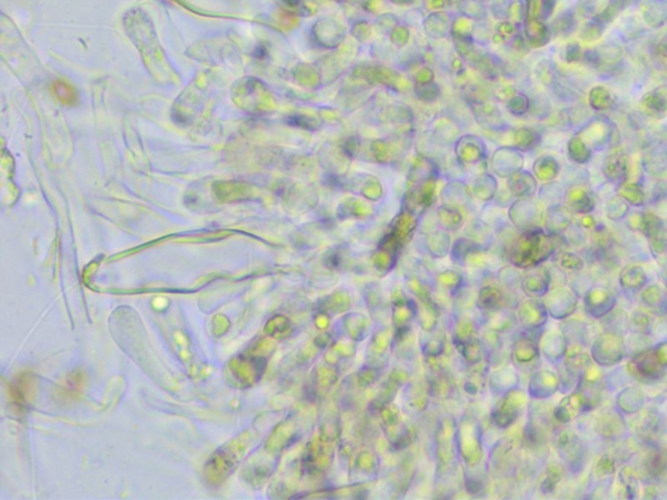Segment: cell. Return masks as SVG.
<instances>
[{"label":"cell","mask_w":667,"mask_h":500,"mask_svg":"<svg viewBox=\"0 0 667 500\" xmlns=\"http://www.w3.org/2000/svg\"><path fill=\"white\" fill-rule=\"evenodd\" d=\"M606 29V24L602 20H599L597 16H593L592 20L588 21L581 31V38L588 42L597 40L602 37L604 31Z\"/></svg>","instance_id":"f35d334b"},{"label":"cell","mask_w":667,"mask_h":500,"mask_svg":"<svg viewBox=\"0 0 667 500\" xmlns=\"http://www.w3.org/2000/svg\"><path fill=\"white\" fill-rule=\"evenodd\" d=\"M394 338L395 335L390 329H381L373 334L367 352L368 365L381 369L388 364Z\"/></svg>","instance_id":"5b68a950"},{"label":"cell","mask_w":667,"mask_h":500,"mask_svg":"<svg viewBox=\"0 0 667 500\" xmlns=\"http://www.w3.org/2000/svg\"><path fill=\"white\" fill-rule=\"evenodd\" d=\"M342 322L347 338L356 343L364 341L368 336L371 327L370 320L362 314H348Z\"/></svg>","instance_id":"9a60e30c"},{"label":"cell","mask_w":667,"mask_h":500,"mask_svg":"<svg viewBox=\"0 0 667 500\" xmlns=\"http://www.w3.org/2000/svg\"><path fill=\"white\" fill-rule=\"evenodd\" d=\"M379 370H381V369H377V368L370 366V365L367 364V365L359 371V375H358L360 386L365 389V387L371 386L373 383H376V380H378Z\"/></svg>","instance_id":"bcb514c9"},{"label":"cell","mask_w":667,"mask_h":500,"mask_svg":"<svg viewBox=\"0 0 667 500\" xmlns=\"http://www.w3.org/2000/svg\"><path fill=\"white\" fill-rule=\"evenodd\" d=\"M560 263H562V266H563L565 269H567V270H580V269H583V266H584L581 258H578L576 254L568 253V251L563 253V254L560 256Z\"/></svg>","instance_id":"681fc988"},{"label":"cell","mask_w":667,"mask_h":500,"mask_svg":"<svg viewBox=\"0 0 667 500\" xmlns=\"http://www.w3.org/2000/svg\"><path fill=\"white\" fill-rule=\"evenodd\" d=\"M430 338L424 344V350L429 357H437L445 350V336L440 334H436L434 330L429 332Z\"/></svg>","instance_id":"7bdbcfd3"},{"label":"cell","mask_w":667,"mask_h":500,"mask_svg":"<svg viewBox=\"0 0 667 500\" xmlns=\"http://www.w3.org/2000/svg\"><path fill=\"white\" fill-rule=\"evenodd\" d=\"M666 94L667 93L662 91V88L657 89V91H650V93H647V95H644V98L641 100V104L644 106V109L649 114L662 115L664 112L667 111Z\"/></svg>","instance_id":"f1b7e54d"},{"label":"cell","mask_w":667,"mask_h":500,"mask_svg":"<svg viewBox=\"0 0 667 500\" xmlns=\"http://www.w3.org/2000/svg\"><path fill=\"white\" fill-rule=\"evenodd\" d=\"M367 300H368L369 309L376 311V308H381L383 304V297L382 293L379 292L377 286H369L367 290Z\"/></svg>","instance_id":"f907efd6"},{"label":"cell","mask_w":667,"mask_h":500,"mask_svg":"<svg viewBox=\"0 0 667 500\" xmlns=\"http://www.w3.org/2000/svg\"><path fill=\"white\" fill-rule=\"evenodd\" d=\"M355 343L356 341H351V339L332 341L331 345L328 348L326 354H325V361L330 365L338 366L342 361L349 360V359L355 357V353H356V344Z\"/></svg>","instance_id":"d6986e66"},{"label":"cell","mask_w":667,"mask_h":500,"mask_svg":"<svg viewBox=\"0 0 667 500\" xmlns=\"http://www.w3.org/2000/svg\"><path fill=\"white\" fill-rule=\"evenodd\" d=\"M549 311L555 318H565L569 315L576 308V299L569 293V290H557L548 302Z\"/></svg>","instance_id":"ac0fdd59"},{"label":"cell","mask_w":667,"mask_h":500,"mask_svg":"<svg viewBox=\"0 0 667 500\" xmlns=\"http://www.w3.org/2000/svg\"><path fill=\"white\" fill-rule=\"evenodd\" d=\"M615 98L613 93L604 88V86H596L590 91L589 94V104L593 110L605 111L611 109L614 106Z\"/></svg>","instance_id":"f546056e"},{"label":"cell","mask_w":667,"mask_h":500,"mask_svg":"<svg viewBox=\"0 0 667 500\" xmlns=\"http://www.w3.org/2000/svg\"><path fill=\"white\" fill-rule=\"evenodd\" d=\"M351 296L346 290H335L329 296L323 297L319 304V311H323L329 315H337L349 311Z\"/></svg>","instance_id":"7402d4cb"},{"label":"cell","mask_w":667,"mask_h":500,"mask_svg":"<svg viewBox=\"0 0 667 500\" xmlns=\"http://www.w3.org/2000/svg\"><path fill=\"white\" fill-rule=\"evenodd\" d=\"M379 461L377 455L371 451H361L353 462L352 473L361 477H371L378 471Z\"/></svg>","instance_id":"d4e9b609"},{"label":"cell","mask_w":667,"mask_h":500,"mask_svg":"<svg viewBox=\"0 0 667 500\" xmlns=\"http://www.w3.org/2000/svg\"><path fill=\"white\" fill-rule=\"evenodd\" d=\"M438 284L442 290H447L448 293H454L455 290H458L461 287L463 278H461L460 274L447 271V272L439 275Z\"/></svg>","instance_id":"ee69618b"},{"label":"cell","mask_w":667,"mask_h":500,"mask_svg":"<svg viewBox=\"0 0 667 500\" xmlns=\"http://www.w3.org/2000/svg\"><path fill=\"white\" fill-rule=\"evenodd\" d=\"M337 1H347V0H337Z\"/></svg>","instance_id":"91938a15"},{"label":"cell","mask_w":667,"mask_h":500,"mask_svg":"<svg viewBox=\"0 0 667 500\" xmlns=\"http://www.w3.org/2000/svg\"><path fill=\"white\" fill-rule=\"evenodd\" d=\"M628 6L627 0H610L605 10H602L599 15H596L599 20L604 21L606 25L608 22L617 19L618 15L624 10Z\"/></svg>","instance_id":"60d3db41"},{"label":"cell","mask_w":667,"mask_h":500,"mask_svg":"<svg viewBox=\"0 0 667 500\" xmlns=\"http://www.w3.org/2000/svg\"><path fill=\"white\" fill-rule=\"evenodd\" d=\"M526 398L523 392L511 390L500 396L497 405L494 407L491 417L499 429H507L515 421L518 420L521 410L524 408Z\"/></svg>","instance_id":"3957f363"},{"label":"cell","mask_w":667,"mask_h":500,"mask_svg":"<svg viewBox=\"0 0 667 500\" xmlns=\"http://www.w3.org/2000/svg\"><path fill=\"white\" fill-rule=\"evenodd\" d=\"M644 169L650 175H659L667 170L666 145H654L645 153Z\"/></svg>","instance_id":"44dd1931"},{"label":"cell","mask_w":667,"mask_h":500,"mask_svg":"<svg viewBox=\"0 0 667 500\" xmlns=\"http://www.w3.org/2000/svg\"><path fill=\"white\" fill-rule=\"evenodd\" d=\"M571 210L580 214H588L595 209V201L585 190L575 189L569 197Z\"/></svg>","instance_id":"d590c367"},{"label":"cell","mask_w":667,"mask_h":500,"mask_svg":"<svg viewBox=\"0 0 667 500\" xmlns=\"http://www.w3.org/2000/svg\"><path fill=\"white\" fill-rule=\"evenodd\" d=\"M330 320H331V315L323 311H319L316 315V326L319 330L326 331L330 327Z\"/></svg>","instance_id":"11a10c76"},{"label":"cell","mask_w":667,"mask_h":500,"mask_svg":"<svg viewBox=\"0 0 667 500\" xmlns=\"http://www.w3.org/2000/svg\"><path fill=\"white\" fill-rule=\"evenodd\" d=\"M615 128L613 124L605 121H596L589 124L585 130H583V140L589 142L592 148L601 149L605 145L614 142Z\"/></svg>","instance_id":"7c38bea8"},{"label":"cell","mask_w":667,"mask_h":500,"mask_svg":"<svg viewBox=\"0 0 667 500\" xmlns=\"http://www.w3.org/2000/svg\"><path fill=\"white\" fill-rule=\"evenodd\" d=\"M340 434V426H339L338 414L334 413V410L330 409L323 414V423L321 428V437L323 439L334 442L338 439Z\"/></svg>","instance_id":"8d00e7d4"},{"label":"cell","mask_w":667,"mask_h":500,"mask_svg":"<svg viewBox=\"0 0 667 500\" xmlns=\"http://www.w3.org/2000/svg\"><path fill=\"white\" fill-rule=\"evenodd\" d=\"M526 34L530 40V43L536 46H542L548 43L550 40L551 31L544 24V21H541V19L528 17L526 22Z\"/></svg>","instance_id":"4316f807"},{"label":"cell","mask_w":667,"mask_h":500,"mask_svg":"<svg viewBox=\"0 0 667 500\" xmlns=\"http://www.w3.org/2000/svg\"><path fill=\"white\" fill-rule=\"evenodd\" d=\"M417 306L413 301L408 300L401 293L395 295L391 308V320L395 331L398 332L409 329V323L417 315Z\"/></svg>","instance_id":"9c48e42d"},{"label":"cell","mask_w":667,"mask_h":500,"mask_svg":"<svg viewBox=\"0 0 667 500\" xmlns=\"http://www.w3.org/2000/svg\"><path fill=\"white\" fill-rule=\"evenodd\" d=\"M620 196L627 202H629L631 205H635V206H643L645 203L644 190L641 189L636 184L624 185L620 190Z\"/></svg>","instance_id":"b9f144b4"},{"label":"cell","mask_w":667,"mask_h":500,"mask_svg":"<svg viewBox=\"0 0 667 500\" xmlns=\"http://www.w3.org/2000/svg\"><path fill=\"white\" fill-rule=\"evenodd\" d=\"M627 154L622 149L610 153L604 162V175L613 184H622L627 179Z\"/></svg>","instance_id":"30bf717a"},{"label":"cell","mask_w":667,"mask_h":500,"mask_svg":"<svg viewBox=\"0 0 667 500\" xmlns=\"http://www.w3.org/2000/svg\"><path fill=\"white\" fill-rule=\"evenodd\" d=\"M503 295L494 286H486L480 290L477 297V306L481 311L493 313L502 308Z\"/></svg>","instance_id":"484cf974"},{"label":"cell","mask_w":667,"mask_h":500,"mask_svg":"<svg viewBox=\"0 0 667 500\" xmlns=\"http://www.w3.org/2000/svg\"><path fill=\"white\" fill-rule=\"evenodd\" d=\"M631 365L635 368L638 377L644 378H656L664 366L656 350H645L640 353Z\"/></svg>","instance_id":"5bb4252c"},{"label":"cell","mask_w":667,"mask_h":500,"mask_svg":"<svg viewBox=\"0 0 667 500\" xmlns=\"http://www.w3.org/2000/svg\"><path fill=\"white\" fill-rule=\"evenodd\" d=\"M618 399V404L626 413H634L643 404V393L638 389H627L623 391Z\"/></svg>","instance_id":"74e56055"},{"label":"cell","mask_w":667,"mask_h":500,"mask_svg":"<svg viewBox=\"0 0 667 500\" xmlns=\"http://www.w3.org/2000/svg\"><path fill=\"white\" fill-rule=\"evenodd\" d=\"M644 20L650 28L667 25V0H647L644 6Z\"/></svg>","instance_id":"ffe728a7"},{"label":"cell","mask_w":667,"mask_h":500,"mask_svg":"<svg viewBox=\"0 0 667 500\" xmlns=\"http://www.w3.org/2000/svg\"><path fill=\"white\" fill-rule=\"evenodd\" d=\"M584 407H585V403L583 400L581 395H571L560 401L557 409L554 410V416L559 422H569L584 409Z\"/></svg>","instance_id":"603a6c76"},{"label":"cell","mask_w":667,"mask_h":500,"mask_svg":"<svg viewBox=\"0 0 667 500\" xmlns=\"http://www.w3.org/2000/svg\"><path fill=\"white\" fill-rule=\"evenodd\" d=\"M614 306V297L608 290L604 288H593L589 290L585 297V309L596 318L605 315Z\"/></svg>","instance_id":"4fadbf2b"},{"label":"cell","mask_w":667,"mask_h":500,"mask_svg":"<svg viewBox=\"0 0 667 500\" xmlns=\"http://www.w3.org/2000/svg\"><path fill=\"white\" fill-rule=\"evenodd\" d=\"M390 1H392L395 4H408L412 0H390Z\"/></svg>","instance_id":"6f0895ef"},{"label":"cell","mask_w":667,"mask_h":500,"mask_svg":"<svg viewBox=\"0 0 667 500\" xmlns=\"http://www.w3.org/2000/svg\"><path fill=\"white\" fill-rule=\"evenodd\" d=\"M571 224V211L562 206H554L549 211L548 226L550 231H565Z\"/></svg>","instance_id":"836d02e7"},{"label":"cell","mask_w":667,"mask_h":500,"mask_svg":"<svg viewBox=\"0 0 667 500\" xmlns=\"http://www.w3.org/2000/svg\"><path fill=\"white\" fill-rule=\"evenodd\" d=\"M550 276L546 270H537L530 272L523 281V290L530 296H542L549 290Z\"/></svg>","instance_id":"cb8c5ba5"},{"label":"cell","mask_w":667,"mask_h":500,"mask_svg":"<svg viewBox=\"0 0 667 500\" xmlns=\"http://www.w3.org/2000/svg\"><path fill=\"white\" fill-rule=\"evenodd\" d=\"M529 111L533 114V116L536 118H539V119H544L549 116L550 111H551V107H550V102H549L548 98L542 97V95H538L535 100L530 102V106H529Z\"/></svg>","instance_id":"f6af8a7d"},{"label":"cell","mask_w":667,"mask_h":500,"mask_svg":"<svg viewBox=\"0 0 667 500\" xmlns=\"http://www.w3.org/2000/svg\"><path fill=\"white\" fill-rule=\"evenodd\" d=\"M578 21L575 17V13L571 10H566L560 13L555 20L553 21L551 25V33H555L559 36H569L572 31L576 29Z\"/></svg>","instance_id":"e575fe53"},{"label":"cell","mask_w":667,"mask_h":500,"mask_svg":"<svg viewBox=\"0 0 667 500\" xmlns=\"http://www.w3.org/2000/svg\"><path fill=\"white\" fill-rule=\"evenodd\" d=\"M562 476V470L558 467V465H553L551 468H549L548 473H546V478L544 480V483H542V489L544 491H553L555 485L559 482V478Z\"/></svg>","instance_id":"c3c4849f"},{"label":"cell","mask_w":667,"mask_h":500,"mask_svg":"<svg viewBox=\"0 0 667 500\" xmlns=\"http://www.w3.org/2000/svg\"><path fill=\"white\" fill-rule=\"evenodd\" d=\"M546 315H548V308L541 301H526L519 308V320L529 330H536L537 327L542 326L546 320Z\"/></svg>","instance_id":"8fae6325"},{"label":"cell","mask_w":667,"mask_h":500,"mask_svg":"<svg viewBox=\"0 0 667 500\" xmlns=\"http://www.w3.org/2000/svg\"><path fill=\"white\" fill-rule=\"evenodd\" d=\"M339 378V369L338 366H334V365H330V364H323V366H319L316 370V378H314V383H316V387L319 389V390H323V392L329 391L332 384L337 383V380Z\"/></svg>","instance_id":"83f0119b"},{"label":"cell","mask_w":667,"mask_h":500,"mask_svg":"<svg viewBox=\"0 0 667 500\" xmlns=\"http://www.w3.org/2000/svg\"><path fill=\"white\" fill-rule=\"evenodd\" d=\"M647 281V275L638 266H628L620 274V283L627 290H638Z\"/></svg>","instance_id":"1f68e13d"},{"label":"cell","mask_w":667,"mask_h":500,"mask_svg":"<svg viewBox=\"0 0 667 500\" xmlns=\"http://www.w3.org/2000/svg\"><path fill=\"white\" fill-rule=\"evenodd\" d=\"M286 4H289V7H298L301 3V0H283Z\"/></svg>","instance_id":"9f6ffc18"},{"label":"cell","mask_w":667,"mask_h":500,"mask_svg":"<svg viewBox=\"0 0 667 500\" xmlns=\"http://www.w3.org/2000/svg\"><path fill=\"white\" fill-rule=\"evenodd\" d=\"M653 52L656 55V61L667 68V40H659Z\"/></svg>","instance_id":"db71d44e"},{"label":"cell","mask_w":667,"mask_h":500,"mask_svg":"<svg viewBox=\"0 0 667 500\" xmlns=\"http://www.w3.org/2000/svg\"><path fill=\"white\" fill-rule=\"evenodd\" d=\"M415 91L418 98L424 102H434L438 100L439 94H440V91L436 84H429V85L422 84L420 88L416 86Z\"/></svg>","instance_id":"7dc6e473"},{"label":"cell","mask_w":667,"mask_h":500,"mask_svg":"<svg viewBox=\"0 0 667 500\" xmlns=\"http://www.w3.org/2000/svg\"><path fill=\"white\" fill-rule=\"evenodd\" d=\"M457 431L451 420L440 421L436 447H437V460H438L439 470H447L454 464L455 456V440Z\"/></svg>","instance_id":"277c9868"},{"label":"cell","mask_w":667,"mask_h":500,"mask_svg":"<svg viewBox=\"0 0 667 500\" xmlns=\"http://www.w3.org/2000/svg\"><path fill=\"white\" fill-rule=\"evenodd\" d=\"M568 155L578 164H585L592 158V149L581 137H574L568 142Z\"/></svg>","instance_id":"d6a6232c"},{"label":"cell","mask_w":667,"mask_h":500,"mask_svg":"<svg viewBox=\"0 0 667 500\" xmlns=\"http://www.w3.org/2000/svg\"><path fill=\"white\" fill-rule=\"evenodd\" d=\"M554 248L553 237L546 236L541 228H529L515 242L509 260L519 267H533L549 258Z\"/></svg>","instance_id":"6da1fadb"},{"label":"cell","mask_w":667,"mask_h":500,"mask_svg":"<svg viewBox=\"0 0 667 500\" xmlns=\"http://www.w3.org/2000/svg\"><path fill=\"white\" fill-rule=\"evenodd\" d=\"M622 59V51L615 45H604L593 50L584 51L583 61L588 67L598 70H614Z\"/></svg>","instance_id":"8992f818"},{"label":"cell","mask_w":667,"mask_h":500,"mask_svg":"<svg viewBox=\"0 0 667 500\" xmlns=\"http://www.w3.org/2000/svg\"><path fill=\"white\" fill-rule=\"evenodd\" d=\"M398 17L395 15H391V13H385L379 17L377 20V25L379 26V29H385L386 25H389L390 31H394L398 25Z\"/></svg>","instance_id":"f5cc1de1"},{"label":"cell","mask_w":667,"mask_h":500,"mask_svg":"<svg viewBox=\"0 0 667 500\" xmlns=\"http://www.w3.org/2000/svg\"><path fill=\"white\" fill-rule=\"evenodd\" d=\"M559 380L554 373L542 370L537 373L533 380H530L529 391L535 398H549L558 389Z\"/></svg>","instance_id":"e0dca14e"},{"label":"cell","mask_w":667,"mask_h":500,"mask_svg":"<svg viewBox=\"0 0 667 500\" xmlns=\"http://www.w3.org/2000/svg\"><path fill=\"white\" fill-rule=\"evenodd\" d=\"M480 365L481 364L475 365L464 382V389L469 395H480L486 387V371Z\"/></svg>","instance_id":"4dcf8cb0"},{"label":"cell","mask_w":667,"mask_h":500,"mask_svg":"<svg viewBox=\"0 0 667 500\" xmlns=\"http://www.w3.org/2000/svg\"><path fill=\"white\" fill-rule=\"evenodd\" d=\"M583 54H584V51H583L578 42H572V43L567 45V47H566L565 61L567 63H578V61H583Z\"/></svg>","instance_id":"816d5d0a"},{"label":"cell","mask_w":667,"mask_h":500,"mask_svg":"<svg viewBox=\"0 0 667 500\" xmlns=\"http://www.w3.org/2000/svg\"><path fill=\"white\" fill-rule=\"evenodd\" d=\"M481 438L482 435L476 421H463V423L459 426L457 431V447L463 460L466 461L469 467H477L482 461L484 448Z\"/></svg>","instance_id":"7a4b0ae2"},{"label":"cell","mask_w":667,"mask_h":500,"mask_svg":"<svg viewBox=\"0 0 667 500\" xmlns=\"http://www.w3.org/2000/svg\"><path fill=\"white\" fill-rule=\"evenodd\" d=\"M332 459H334L332 442L323 439L322 437H319V439L316 443H313V446L309 448L307 453V462L310 468L309 470L317 471V473L329 469Z\"/></svg>","instance_id":"ba28073f"},{"label":"cell","mask_w":667,"mask_h":500,"mask_svg":"<svg viewBox=\"0 0 667 500\" xmlns=\"http://www.w3.org/2000/svg\"><path fill=\"white\" fill-rule=\"evenodd\" d=\"M628 212V202L622 196L611 197L606 203V215L611 220L623 219Z\"/></svg>","instance_id":"ab89813d"},{"label":"cell","mask_w":667,"mask_h":500,"mask_svg":"<svg viewBox=\"0 0 667 500\" xmlns=\"http://www.w3.org/2000/svg\"><path fill=\"white\" fill-rule=\"evenodd\" d=\"M627 1L628 3H634V1H636V0H627Z\"/></svg>","instance_id":"680465c9"},{"label":"cell","mask_w":667,"mask_h":500,"mask_svg":"<svg viewBox=\"0 0 667 500\" xmlns=\"http://www.w3.org/2000/svg\"><path fill=\"white\" fill-rule=\"evenodd\" d=\"M538 357V347L530 336H521L515 341L512 348V359L518 366H528Z\"/></svg>","instance_id":"2e32d148"},{"label":"cell","mask_w":667,"mask_h":500,"mask_svg":"<svg viewBox=\"0 0 667 500\" xmlns=\"http://www.w3.org/2000/svg\"><path fill=\"white\" fill-rule=\"evenodd\" d=\"M624 345L615 335H604L593 345V359L601 365H614L623 359Z\"/></svg>","instance_id":"52a82bcc"}]
</instances>
